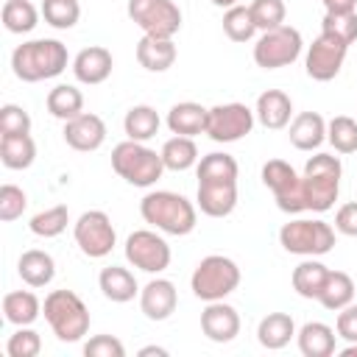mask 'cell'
<instances>
[{
    "mask_svg": "<svg viewBox=\"0 0 357 357\" xmlns=\"http://www.w3.org/2000/svg\"><path fill=\"white\" fill-rule=\"evenodd\" d=\"M42 312V301L31 290H11L3 296V318L14 326H31Z\"/></svg>",
    "mask_w": 357,
    "mask_h": 357,
    "instance_id": "cell-29",
    "label": "cell"
},
{
    "mask_svg": "<svg viewBox=\"0 0 357 357\" xmlns=\"http://www.w3.org/2000/svg\"><path fill=\"white\" fill-rule=\"evenodd\" d=\"M346 53H349L346 42H340L337 36L321 31V36L312 39V45L307 47V59H304L307 75L312 81H332L343 70Z\"/></svg>",
    "mask_w": 357,
    "mask_h": 357,
    "instance_id": "cell-15",
    "label": "cell"
},
{
    "mask_svg": "<svg viewBox=\"0 0 357 357\" xmlns=\"http://www.w3.org/2000/svg\"><path fill=\"white\" fill-rule=\"evenodd\" d=\"M36 159V142L31 134L0 137V162L8 170H28Z\"/></svg>",
    "mask_w": 357,
    "mask_h": 357,
    "instance_id": "cell-30",
    "label": "cell"
},
{
    "mask_svg": "<svg viewBox=\"0 0 357 357\" xmlns=\"http://www.w3.org/2000/svg\"><path fill=\"white\" fill-rule=\"evenodd\" d=\"M67 223H70V209H67L64 204H56V206H50V209L36 212V215L31 218L28 229H31L36 237L50 240V237H59V234L67 229Z\"/></svg>",
    "mask_w": 357,
    "mask_h": 357,
    "instance_id": "cell-38",
    "label": "cell"
},
{
    "mask_svg": "<svg viewBox=\"0 0 357 357\" xmlns=\"http://www.w3.org/2000/svg\"><path fill=\"white\" fill-rule=\"evenodd\" d=\"M39 14L31 0H6L0 17L8 33H31L39 25Z\"/></svg>",
    "mask_w": 357,
    "mask_h": 357,
    "instance_id": "cell-35",
    "label": "cell"
},
{
    "mask_svg": "<svg viewBox=\"0 0 357 357\" xmlns=\"http://www.w3.org/2000/svg\"><path fill=\"white\" fill-rule=\"evenodd\" d=\"M257 22L251 17V8L248 6H231L223 11V33L231 39V42H251L254 33H257Z\"/></svg>",
    "mask_w": 357,
    "mask_h": 357,
    "instance_id": "cell-36",
    "label": "cell"
},
{
    "mask_svg": "<svg viewBox=\"0 0 357 357\" xmlns=\"http://www.w3.org/2000/svg\"><path fill=\"white\" fill-rule=\"evenodd\" d=\"M206 112L201 103L195 100H181L176 106H170L167 112V128L170 134H178V137H198L206 131Z\"/></svg>",
    "mask_w": 357,
    "mask_h": 357,
    "instance_id": "cell-24",
    "label": "cell"
},
{
    "mask_svg": "<svg viewBox=\"0 0 357 357\" xmlns=\"http://www.w3.org/2000/svg\"><path fill=\"white\" fill-rule=\"evenodd\" d=\"M11 134H31V114L17 103H6L0 109V137Z\"/></svg>",
    "mask_w": 357,
    "mask_h": 357,
    "instance_id": "cell-44",
    "label": "cell"
},
{
    "mask_svg": "<svg viewBox=\"0 0 357 357\" xmlns=\"http://www.w3.org/2000/svg\"><path fill=\"white\" fill-rule=\"evenodd\" d=\"M321 31L337 36L346 45H354L357 42V11H351V14H324Z\"/></svg>",
    "mask_w": 357,
    "mask_h": 357,
    "instance_id": "cell-43",
    "label": "cell"
},
{
    "mask_svg": "<svg viewBox=\"0 0 357 357\" xmlns=\"http://www.w3.org/2000/svg\"><path fill=\"white\" fill-rule=\"evenodd\" d=\"M254 114H257L259 126H265V128H271V131H279V128L290 126L293 100H290V95L282 92V89H265V92L257 98Z\"/></svg>",
    "mask_w": 357,
    "mask_h": 357,
    "instance_id": "cell-20",
    "label": "cell"
},
{
    "mask_svg": "<svg viewBox=\"0 0 357 357\" xmlns=\"http://www.w3.org/2000/svg\"><path fill=\"white\" fill-rule=\"evenodd\" d=\"M326 142L337 153H354L357 151V120L349 114H337L326 123Z\"/></svg>",
    "mask_w": 357,
    "mask_h": 357,
    "instance_id": "cell-39",
    "label": "cell"
},
{
    "mask_svg": "<svg viewBox=\"0 0 357 357\" xmlns=\"http://www.w3.org/2000/svg\"><path fill=\"white\" fill-rule=\"evenodd\" d=\"M304 39L293 25H279L271 31H262V36L254 45V61L262 70H279L293 64L301 56Z\"/></svg>",
    "mask_w": 357,
    "mask_h": 357,
    "instance_id": "cell-11",
    "label": "cell"
},
{
    "mask_svg": "<svg viewBox=\"0 0 357 357\" xmlns=\"http://www.w3.org/2000/svg\"><path fill=\"white\" fill-rule=\"evenodd\" d=\"M126 11L142 36L173 39L181 31V8L173 0H128Z\"/></svg>",
    "mask_w": 357,
    "mask_h": 357,
    "instance_id": "cell-10",
    "label": "cell"
},
{
    "mask_svg": "<svg viewBox=\"0 0 357 357\" xmlns=\"http://www.w3.org/2000/svg\"><path fill=\"white\" fill-rule=\"evenodd\" d=\"M114 59L103 45H89L84 50H78V56L73 59V75L78 84L86 86H98L112 75Z\"/></svg>",
    "mask_w": 357,
    "mask_h": 357,
    "instance_id": "cell-19",
    "label": "cell"
},
{
    "mask_svg": "<svg viewBox=\"0 0 357 357\" xmlns=\"http://www.w3.org/2000/svg\"><path fill=\"white\" fill-rule=\"evenodd\" d=\"M39 351H42V337L31 326H17V332L6 343L8 357H36Z\"/></svg>",
    "mask_w": 357,
    "mask_h": 357,
    "instance_id": "cell-41",
    "label": "cell"
},
{
    "mask_svg": "<svg viewBox=\"0 0 357 357\" xmlns=\"http://www.w3.org/2000/svg\"><path fill=\"white\" fill-rule=\"evenodd\" d=\"M61 134H64V142L73 151L89 153V151H98L106 142V123L98 114H92V112H81L78 117L64 123Z\"/></svg>",
    "mask_w": 357,
    "mask_h": 357,
    "instance_id": "cell-17",
    "label": "cell"
},
{
    "mask_svg": "<svg viewBox=\"0 0 357 357\" xmlns=\"http://www.w3.org/2000/svg\"><path fill=\"white\" fill-rule=\"evenodd\" d=\"M251 17L257 22L259 31H271V28H279L284 25V0H251Z\"/></svg>",
    "mask_w": 357,
    "mask_h": 357,
    "instance_id": "cell-40",
    "label": "cell"
},
{
    "mask_svg": "<svg viewBox=\"0 0 357 357\" xmlns=\"http://www.w3.org/2000/svg\"><path fill=\"white\" fill-rule=\"evenodd\" d=\"M212 6H218V8H231V6H237L240 0H209Z\"/></svg>",
    "mask_w": 357,
    "mask_h": 357,
    "instance_id": "cell-50",
    "label": "cell"
},
{
    "mask_svg": "<svg viewBox=\"0 0 357 357\" xmlns=\"http://www.w3.org/2000/svg\"><path fill=\"white\" fill-rule=\"evenodd\" d=\"M335 329L329 324L321 321H307L298 332H296V343L298 351L304 357H332L335 354Z\"/></svg>",
    "mask_w": 357,
    "mask_h": 357,
    "instance_id": "cell-26",
    "label": "cell"
},
{
    "mask_svg": "<svg viewBox=\"0 0 357 357\" xmlns=\"http://www.w3.org/2000/svg\"><path fill=\"white\" fill-rule=\"evenodd\" d=\"M162 162H165V170H176V173H181V170H190V167H195L198 165V145L192 142V137H178V134H173L165 145H162Z\"/></svg>",
    "mask_w": 357,
    "mask_h": 357,
    "instance_id": "cell-32",
    "label": "cell"
},
{
    "mask_svg": "<svg viewBox=\"0 0 357 357\" xmlns=\"http://www.w3.org/2000/svg\"><path fill=\"white\" fill-rule=\"evenodd\" d=\"M293 337H296V324L287 312H268L257 326V340L268 351L284 349Z\"/></svg>",
    "mask_w": 357,
    "mask_h": 357,
    "instance_id": "cell-27",
    "label": "cell"
},
{
    "mask_svg": "<svg viewBox=\"0 0 357 357\" xmlns=\"http://www.w3.org/2000/svg\"><path fill=\"white\" fill-rule=\"evenodd\" d=\"M98 287L114 304H126V301H134V296H139V284H137L134 273L123 265L103 268L100 276H98Z\"/></svg>",
    "mask_w": 357,
    "mask_h": 357,
    "instance_id": "cell-22",
    "label": "cell"
},
{
    "mask_svg": "<svg viewBox=\"0 0 357 357\" xmlns=\"http://www.w3.org/2000/svg\"><path fill=\"white\" fill-rule=\"evenodd\" d=\"M42 312L61 343H78L89 332V310L73 290H50L45 296Z\"/></svg>",
    "mask_w": 357,
    "mask_h": 357,
    "instance_id": "cell-4",
    "label": "cell"
},
{
    "mask_svg": "<svg viewBox=\"0 0 357 357\" xmlns=\"http://www.w3.org/2000/svg\"><path fill=\"white\" fill-rule=\"evenodd\" d=\"M335 332H337V337H343V340H349V343H357V304H354V301H351L349 307L337 310Z\"/></svg>",
    "mask_w": 357,
    "mask_h": 357,
    "instance_id": "cell-46",
    "label": "cell"
},
{
    "mask_svg": "<svg viewBox=\"0 0 357 357\" xmlns=\"http://www.w3.org/2000/svg\"><path fill=\"white\" fill-rule=\"evenodd\" d=\"M178 50L173 45V39H159V36H142L137 42V61L139 67H145L148 73H165L173 67Z\"/></svg>",
    "mask_w": 357,
    "mask_h": 357,
    "instance_id": "cell-23",
    "label": "cell"
},
{
    "mask_svg": "<svg viewBox=\"0 0 357 357\" xmlns=\"http://www.w3.org/2000/svg\"><path fill=\"white\" fill-rule=\"evenodd\" d=\"M139 215L156 231L173 234V237H184L198 226V212L192 201H187L181 192H173V190L145 192L139 201Z\"/></svg>",
    "mask_w": 357,
    "mask_h": 357,
    "instance_id": "cell-2",
    "label": "cell"
},
{
    "mask_svg": "<svg viewBox=\"0 0 357 357\" xmlns=\"http://www.w3.org/2000/svg\"><path fill=\"white\" fill-rule=\"evenodd\" d=\"M67 45L59 39H31L17 45L11 53V70L25 84H39L61 75L67 70Z\"/></svg>",
    "mask_w": 357,
    "mask_h": 357,
    "instance_id": "cell-3",
    "label": "cell"
},
{
    "mask_svg": "<svg viewBox=\"0 0 357 357\" xmlns=\"http://www.w3.org/2000/svg\"><path fill=\"white\" fill-rule=\"evenodd\" d=\"M17 273L28 287H45L53 282L56 276V262L47 251L42 248H28L22 251V257L17 259Z\"/></svg>",
    "mask_w": 357,
    "mask_h": 357,
    "instance_id": "cell-25",
    "label": "cell"
},
{
    "mask_svg": "<svg viewBox=\"0 0 357 357\" xmlns=\"http://www.w3.org/2000/svg\"><path fill=\"white\" fill-rule=\"evenodd\" d=\"M287 137L296 151H318L326 139V120L318 112H298L290 120Z\"/></svg>",
    "mask_w": 357,
    "mask_h": 357,
    "instance_id": "cell-21",
    "label": "cell"
},
{
    "mask_svg": "<svg viewBox=\"0 0 357 357\" xmlns=\"http://www.w3.org/2000/svg\"><path fill=\"white\" fill-rule=\"evenodd\" d=\"M262 184L273 192V201H276V206L282 212H287V215L307 212L304 178L284 159H268L262 165Z\"/></svg>",
    "mask_w": 357,
    "mask_h": 357,
    "instance_id": "cell-9",
    "label": "cell"
},
{
    "mask_svg": "<svg viewBox=\"0 0 357 357\" xmlns=\"http://www.w3.org/2000/svg\"><path fill=\"white\" fill-rule=\"evenodd\" d=\"M335 229L346 237H357V201H349L335 212Z\"/></svg>",
    "mask_w": 357,
    "mask_h": 357,
    "instance_id": "cell-47",
    "label": "cell"
},
{
    "mask_svg": "<svg viewBox=\"0 0 357 357\" xmlns=\"http://www.w3.org/2000/svg\"><path fill=\"white\" fill-rule=\"evenodd\" d=\"M326 14H351L357 8V0H321Z\"/></svg>",
    "mask_w": 357,
    "mask_h": 357,
    "instance_id": "cell-48",
    "label": "cell"
},
{
    "mask_svg": "<svg viewBox=\"0 0 357 357\" xmlns=\"http://www.w3.org/2000/svg\"><path fill=\"white\" fill-rule=\"evenodd\" d=\"M162 120H159V112L148 103H139V106H131L123 117V131H126V139H137V142H148L151 137H156Z\"/></svg>",
    "mask_w": 357,
    "mask_h": 357,
    "instance_id": "cell-31",
    "label": "cell"
},
{
    "mask_svg": "<svg viewBox=\"0 0 357 357\" xmlns=\"http://www.w3.org/2000/svg\"><path fill=\"white\" fill-rule=\"evenodd\" d=\"M329 276V268L315 259V257H307L304 262H298L293 268V276H290V284L293 290L301 296V298H318L321 290H324V282Z\"/></svg>",
    "mask_w": 357,
    "mask_h": 357,
    "instance_id": "cell-28",
    "label": "cell"
},
{
    "mask_svg": "<svg viewBox=\"0 0 357 357\" xmlns=\"http://www.w3.org/2000/svg\"><path fill=\"white\" fill-rule=\"evenodd\" d=\"M304 192H307V209L310 212H329L340 192L343 165L332 153H315L304 165Z\"/></svg>",
    "mask_w": 357,
    "mask_h": 357,
    "instance_id": "cell-6",
    "label": "cell"
},
{
    "mask_svg": "<svg viewBox=\"0 0 357 357\" xmlns=\"http://www.w3.org/2000/svg\"><path fill=\"white\" fill-rule=\"evenodd\" d=\"M126 259L137 271L162 273L170 265V245L162 234L151 229H137L126 237Z\"/></svg>",
    "mask_w": 357,
    "mask_h": 357,
    "instance_id": "cell-14",
    "label": "cell"
},
{
    "mask_svg": "<svg viewBox=\"0 0 357 357\" xmlns=\"http://www.w3.org/2000/svg\"><path fill=\"white\" fill-rule=\"evenodd\" d=\"M279 243L287 254L324 257L335 248V229L318 218H296L279 229Z\"/></svg>",
    "mask_w": 357,
    "mask_h": 357,
    "instance_id": "cell-8",
    "label": "cell"
},
{
    "mask_svg": "<svg viewBox=\"0 0 357 357\" xmlns=\"http://www.w3.org/2000/svg\"><path fill=\"white\" fill-rule=\"evenodd\" d=\"M39 11H42L45 22L50 28H59V31H70L81 20V3L78 0H42Z\"/></svg>",
    "mask_w": 357,
    "mask_h": 357,
    "instance_id": "cell-37",
    "label": "cell"
},
{
    "mask_svg": "<svg viewBox=\"0 0 357 357\" xmlns=\"http://www.w3.org/2000/svg\"><path fill=\"white\" fill-rule=\"evenodd\" d=\"M73 237H75V245L81 248V254L89 259H103L117 245V231L112 226V218L103 209L84 212L73 226Z\"/></svg>",
    "mask_w": 357,
    "mask_h": 357,
    "instance_id": "cell-12",
    "label": "cell"
},
{
    "mask_svg": "<svg viewBox=\"0 0 357 357\" xmlns=\"http://www.w3.org/2000/svg\"><path fill=\"white\" fill-rule=\"evenodd\" d=\"M86 357H126V346L114 335H95L84 343Z\"/></svg>",
    "mask_w": 357,
    "mask_h": 357,
    "instance_id": "cell-45",
    "label": "cell"
},
{
    "mask_svg": "<svg viewBox=\"0 0 357 357\" xmlns=\"http://www.w3.org/2000/svg\"><path fill=\"white\" fill-rule=\"evenodd\" d=\"M176 304H178V293L170 279L156 276L139 290V310L148 321H167L176 312Z\"/></svg>",
    "mask_w": 357,
    "mask_h": 357,
    "instance_id": "cell-18",
    "label": "cell"
},
{
    "mask_svg": "<svg viewBox=\"0 0 357 357\" xmlns=\"http://www.w3.org/2000/svg\"><path fill=\"white\" fill-rule=\"evenodd\" d=\"M318 301H321L324 310H332V312L349 307L354 301V279L349 273H343V271H329Z\"/></svg>",
    "mask_w": 357,
    "mask_h": 357,
    "instance_id": "cell-33",
    "label": "cell"
},
{
    "mask_svg": "<svg viewBox=\"0 0 357 357\" xmlns=\"http://www.w3.org/2000/svg\"><path fill=\"white\" fill-rule=\"evenodd\" d=\"M25 206H28V195H25L22 187H17V184H3L0 187V220L3 223H11V220L22 218Z\"/></svg>",
    "mask_w": 357,
    "mask_h": 357,
    "instance_id": "cell-42",
    "label": "cell"
},
{
    "mask_svg": "<svg viewBox=\"0 0 357 357\" xmlns=\"http://www.w3.org/2000/svg\"><path fill=\"white\" fill-rule=\"evenodd\" d=\"M112 170L134 187H153L165 173V162L145 142L123 139L112 148Z\"/></svg>",
    "mask_w": 357,
    "mask_h": 357,
    "instance_id": "cell-5",
    "label": "cell"
},
{
    "mask_svg": "<svg viewBox=\"0 0 357 357\" xmlns=\"http://www.w3.org/2000/svg\"><path fill=\"white\" fill-rule=\"evenodd\" d=\"M47 112L53 114V117H59V120H73V117H78L81 112H84V95H81V89L78 86H73V84H56L50 92H47Z\"/></svg>",
    "mask_w": 357,
    "mask_h": 357,
    "instance_id": "cell-34",
    "label": "cell"
},
{
    "mask_svg": "<svg viewBox=\"0 0 357 357\" xmlns=\"http://www.w3.org/2000/svg\"><path fill=\"white\" fill-rule=\"evenodd\" d=\"M198 209L206 218H229L237 206V159L231 153H206L195 165Z\"/></svg>",
    "mask_w": 357,
    "mask_h": 357,
    "instance_id": "cell-1",
    "label": "cell"
},
{
    "mask_svg": "<svg viewBox=\"0 0 357 357\" xmlns=\"http://www.w3.org/2000/svg\"><path fill=\"white\" fill-rule=\"evenodd\" d=\"M340 357H357V343H349V346L340 351Z\"/></svg>",
    "mask_w": 357,
    "mask_h": 357,
    "instance_id": "cell-51",
    "label": "cell"
},
{
    "mask_svg": "<svg viewBox=\"0 0 357 357\" xmlns=\"http://www.w3.org/2000/svg\"><path fill=\"white\" fill-rule=\"evenodd\" d=\"M201 332L212 340V343H229L240 335V312L220 301H206L204 312H201Z\"/></svg>",
    "mask_w": 357,
    "mask_h": 357,
    "instance_id": "cell-16",
    "label": "cell"
},
{
    "mask_svg": "<svg viewBox=\"0 0 357 357\" xmlns=\"http://www.w3.org/2000/svg\"><path fill=\"white\" fill-rule=\"evenodd\" d=\"M151 354L167 357V349H162V346H145V349H139V357H151Z\"/></svg>",
    "mask_w": 357,
    "mask_h": 357,
    "instance_id": "cell-49",
    "label": "cell"
},
{
    "mask_svg": "<svg viewBox=\"0 0 357 357\" xmlns=\"http://www.w3.org/2000/svg\"><path fill=\"white\" fill-rule=\"evenodd\" d=\"M237 284H240V268L234 259L223 254L204 257L190 276V290L201 301H220L229 293H234Z\"/></svg>",
    "mask_w": 357,
    "mask_h": 357,
    "instance_id": "cell-7",
    "label": "cell"
},
{
    "mask_svg": "<svg viewBox=\"0 0 357 357\" xmlns=\"http://www.w3.org/2000/svg\"><path fill=\"white\" fill-rule=\"evenodd\" d=\"M254 109H248L245 103H218L206 112V137L212 142H237L243 137L251 134L254 128Z\"/></svg>",
    "mask_w": 357,
    "mask_h": 357,
    "instance_id": "cell-13",
    "label": "cell"
}]
</instances>
